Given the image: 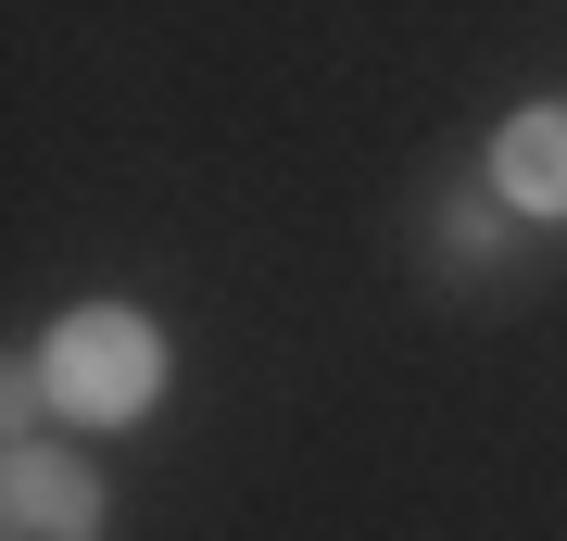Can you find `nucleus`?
<instances>
[{
	"label": "nucleus",
	"instance_id": "f257e3e1",
	"mask_svg": "<svg viewBox=\"0 0 567 541\" xmlns=\"http://www.w3.org/2000/svg\"><path fill=\"white\" fill-rule=\"evenodd\" d=\"M25 378H39L51 416L126 428V416H152V391H164V341H152V315H126V302H76V315L39 341Z\"/></svg>",
	"mask_w": 567,
	"mask_h": 541
},
{
	"label": "nucleus",
	"instance_id": "f03ea898",
	"mask_svg": "<svg viewBox=\"0 0 567 541\" xmlns=\"http://www.w3.org/2000/svg\"><path fill=\"white\" fill-rule=\"evenodd\" d=\"M0 541H102V479L63 454H13L0 479Z\"/></svg>",
	"mask_w": 567,
	"mask_h": 541
},
{
	"label": "nucleus",
	"instance_id": "7ed1b4c3",
	"mask_svg": "<svg viewBox=\"0 0 567 541\" xmlns=\"http://www.w3.org/2000/svg\"><path fill=\"white\" fill-rule=\"evenodd\" d=\"M492 189L517 215H567V101H529L492 126Z\"/></svg>",
	"mask_w": 567,
	"mask_h": 541
}]
</instances>
